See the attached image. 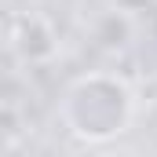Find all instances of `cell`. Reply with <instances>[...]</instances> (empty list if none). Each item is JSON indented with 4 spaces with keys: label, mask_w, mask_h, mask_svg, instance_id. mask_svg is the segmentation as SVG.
Returning <instances> with one entry per match:
<instances>
[{
    "label": "cell",
    "mask_w": 157,
    "mask_h": 157,
    "mask_svg": "<svg viewBox=\"0 0 157 157\" xmlns=\"http://www.w3.org/2000/svg\"><path fill=\"white\" fill-rule=\"evenodd\" d=\"M135 113L132 88L113 73H84L62 95V117L66 124L88 143H106L121 135Z\"/></svg>",
    "instance_id": "1"
}]
</instances>
